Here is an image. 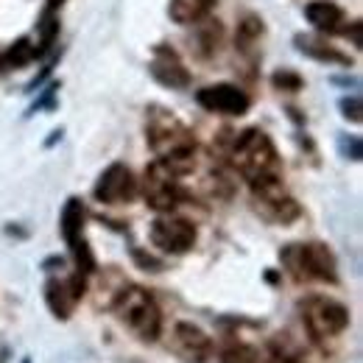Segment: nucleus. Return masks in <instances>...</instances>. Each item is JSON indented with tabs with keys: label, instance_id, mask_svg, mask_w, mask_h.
<instances>
[{
	"label": "nucleus",
	"instance_id": "nucleus-11",
	"mask_svg": "<svg viewBox=\"0 0 363 363\" xmlns=\"http://www.w3.org/2000/svg\"><path fill=\"white\" fill-rule=\"evenodd\" d=\"M171 350L184 363H207L213 355V338L193 321H179L171 335Z\"/></svg>",
	"mask_w": 363,
	"mask_h": 363
},
{
	"label": "nucleus",
	"instance_id": "nucleus-21",
	"mask_svg": "<svg viewBox=\"0 0 363 363\" xmlns=\"http://www.w3.org/2000/svg\"><path fill=\"white\" fill-rule=\"evenodd\" d=\"M269 363H305V361H302V355L285 338H274L272 350H269Z\"/></svg>",
	"mask_w": 363,
	"mask_h": 363
},
{
	"label": "nucleus",
	"instance_id": "nucleus-9",
	"mask_svg": "<svg viewBox=\"0 0 363 363\" xmlns=\"http://www.w3.org/2000/svg\"><path fill=\"white\" fill-rule=\"evenodd\" d=\"M62 235H65V243L70 246V252L76 257L79 274L95 272V257H92L90 246L84 240V204L79 199H67V204L62 210Z\"/></svg>",
	"mask_w": 363,
	"mask_h": 363
},
{
	"label": "nucleus",
	"instance_id": "nucleus-18",
	"mask_svg": "<svg viewBox=\"0 0 363 363\" xmlns=\"http://www.w3.org/2000/svg\"><path fill=\"white\" fill-rule=\"evenodd\" d=\"M260 37H263V20H257L255 14L243 17V23L238 26V50L246 56L249 53L255 56V48L260 43Z\"/></svg>",
	"mask_w": 363,
	"mask_h": 363
},
{
	"label": "nucleus",
	"instance_id": "nucleus-20",
	"mask_svg": "<svg viewBox=\"0 0 363 363\" xmlns=\"http://www.w3.org/2000/svg\"><path fill=\"white\" fill-rule=\"evenodd\" d=\"M221 363H266V358H263L260 350L252 347V344H235V347L224 350Z\"/></svg>",
	"mask_w": 363,
	"mask_h": 363
},
{
	"label": "nucleus",
	"instance_id": "nucleus-17",
	"mask_svg": "<svg viewBox=\"0 0 363 363\" xmlns=\"http://www.w3.org/2000/svg\"><path fill=\"white\" fill-rule=\"evenodd\" d=\"M296 48L305 53V56H311V59H318V62H330V65H352V59L347 56V53H341V50H335L333 45H327V43H321V40H313V37H296Z\"/></svg>",
	"mask_w": 363,
	"mask_h": 363
},
{
	"label": "nucleus",
	"instance_id": "nucleus-5",
	"mask_svg": "<svg viewBox=\"0 0 363 363\" xmlns=\"http://www.w3.org/2000/svg\"><path fill=\"white\" fill-rule=\"evenodd\" d=\"M299 311H302V321L308 333L316 341L335 338L350 327V311L330 296H308L299 302Z\"/></svg>",
	"mask_w": 363,
	"mask_h": 363
},
{
	"label": "nucleus",
	"instance_id": "nucleus-16",
	"mask_svg": "<svg viewBox=\"0 0 363 363\" xmlns=\"http://www.w3.org/2000/svg\"><path fill=\"white\" fill-rule=\"evenodd\" d=\"M216 0H171V17L179 26H193L213 11Z\"/></svg>",
	"mask_w": 363,
	"mask_h": 363
},
{
	"label": "nucleus",
	"instance_id": "nucleus-15",
	"mask_svg": "<svg viewBox=\"0 0 363 363\" xmlns=\"http://www.w3.org/2000/svg\"><path fill=\"white\" fill-rule=\"evenodd\" d=\"M305 17H308V23L316 31H324V34L341 31V23H344V11L333 0H313V3H308L305 6Z\"/></svg>",
	"mask_w": 363,
	"mask_h": 363
},
{
	"label": "nucleus",
	"instance_id": "nucleus-27",
	"mask_svg": "<svg viewBox=\"0 0 363 363\" xmlns=\"http://www.w3.org/2000/svg\"><path fill=\"white\" fill-rule=\"evenodd\" d=\"M23 363H31V361H28V358H26V361H23Z\"/></svg>",
	"mask_w": 363,
	"mask_h": 363
},
{
	"label": "nucleus",
	"instance_id": "nucleus-1",
	"mask_svg": "<svg viewBox=\"0 0 363 363\" xmlns=\"http://www.w3.org/2000/svg\"><path fill=\"white\" fill-rule=\"evenodd\" d=\"M232 165L249 184L279 179V154L274 148V140L263 129L240 132L232 145Z\"/></svg>",
	"mask_w": 363,
	"mask_h": 363
},
{
	"label": "nucleus",
	"instance_id": "nucleus-6",
	"mask_svg": "<svg viewBox=\"0 0 363 363\" xmlns=\"http://www.w3.org/2000/svg\"><path fill=\"white\" fill-rule=\"evenodd\" d=\"M143 196H145V204L157 213L177 210V204L182 201L179 174L165 160H154L143 177Z\"/></svg>",
	"mask_w": 363,
	"mask_h": 363
},
{
	"label": "nucleus",
	"instance_id": "nucleus-10",
	"mask_svg": "<svg viewBox=\"0 0 363 363\" xmlns=\"http://www.w3.org/2000/svg\"><path fill=\"white\" fill-rule=\"evenodd\" d=\"M95 201L101 204H129L137 196V179L135 174L123 162H112L92 187Z\"/></svg>",
	"mask_w": 363,
	"mask_h": 363
},
{
	"label": "nucleus",
	"instance_id": "nucleus-26",
	"mask_svg": "<svg viewBox=\"0 0 363 363\" xmlns=\"http://www.w3.org/2000/svg\"><path fill=\"white\" fill-rule=\"evenodd\" d=\"M62 3H65V0H48V9H45V11L56 14V9H62Z\"/></svg>",
	"mask_w": 363,
	"mask_h": 363
},
{
	"label": "nucleus",
	"instance_id": "nucleus-14",
	"mask_svg": "<svg viewBox=\"0 0 363 363\" xmlns=\"http://www.w3.org/2000/svg\"><path fill=\"white\" fill-rule=\"evenodd\" d=\"M151 76H154L160 84L171 87V90H182V87L190 84V73H187V67L182 65V59L177 56V50H171V48H165V45H160L157 50H154V59H151Z\"/></svg>",
	"mask_w": 363,
	"mask_h": 363
},
{
	"label": "nucleus",
	"instance_id": "nucleus-12",
	"mask_svg": "<svg viewBox=\"0 0 363 363\" xmlns=\"http://www.w3.org/2000/svg\"><path fill=\"white\" fill-rule=\"evenodd\" d=\"M196 104L216 115H243L249 112V95L235 84H210L196 92Z\"/></svg>",
	"mask_w": 363,
	"mask_h": 363
},
{
	"label": "nucleus",
	"instance_id": "nucleus-8",
	"mask_svg": "<svg viewBox=\"0 0 363 363\" xmlns=\"http://www.w3.org/2000/svg\"><path fill=\"white\" fill-rule=\"evenodd\" d=\"M148 238L151 243L165 252V255H184L196 246V227L187 221V218H179V216H160L157 221H151V229H148Z\"/></svg>",
	"mask_w": 363,
	"mask_h": 363
},
{
	"label": "nucleus",
	"instance_id": "nucleus-22",
	"mask_svg": "<svg viewBox=\"0 0 363 363\" xmlns=\"http://www.w3.org/2000/svg\"><path fill=\"white\" fill-rule=\"evenodd\" d=\"M272 84L277 90H288V92H296L302 90V79L296 76V73H291V70H282V73H274L272 76Z\"/></svg>",
	"mask_w": 363,
	"mask_h": 363
},
{
	"label": "nucleus",
	"instance_id": "nucleus-25",
	"mask_svg": "<svg viewBox=\"0 0 363 363\" xmlns=\"http://www.w3.org/2000/svg\"><path fill=\"white\" fill-rule=\"evenodd\" d=\"M352 43L355 48H361V23H352Z\"/></svg>",
	"mask_w": 363,
	"mask_h": 363
},
{
	"label": "nucleus",
	"instance_id": "nucleus-4",
	"mask_svg": "<svg viewBox=\"0 0 363 363\" xmlns=\"http://www.w3.org/2000/svg\"><path fill=\"white\" fill-rule=\"evenodd\" d=\"M145 132H148L145 137H148L157 157H174V154H184V151H196V140L190 135V129L174 112H168L162 106L148 109Z\"/></svg>",
	"mask_w": 363,
	"mask_h": 363
},
{
	"label": "nucleus",
	"instance_id": "nucleus-13",
	"mask_svg": "<svg viewBox=\"0 0 363 363\" xmlns=\"http://www.w3.org/2000/svg\"><path fill=\"white\" fill-rule=\"evenodd\" d=\"M84 274H70L67 279H48L45 282V302L56 318H70L73 308L84 296Z\"/></svg>",
	"mask_w": 363,
	"mask_h": 363
},
{
	"label": "nucleus",
	"instance_id": "nucleus-19",
	"mask_svg": "<svg viewBox=\"0 0 363 363\" xmlns=\"http://www.w3.org/2000/svg\"><path fill=\"white\" fill-rule=\"evenodd\" d=\"M37 56V48L31 45L28 40H20L14 48H9L3 56H0V70H11V67H23L26 62H31Z\"/></svg>",
	"mask_w": 363,
	"mask_h": 363
},
{
	"label": "nucleus",
	"instance_id": "nucleus-2",
	"mask_svg": "<svg viewBox=\"0 0 363 363\" xmlns=\"http://www.w3.org/2000/svg\"><path fill=\"white\" fill-rule=\"evenodd\" d=\"M112 311L118 321L132 330L140 341H157L160 333H162V313H160V305L154 302V296L140 288V285H129L123 288L115 302H112Z\"/></svg>",
	"mask_w": 363,
	"mask_h": 363
},
{
	"label": "nucleus",
	"instance_id": "nucleus-23",
	"mask_svg": "<svg viewBox=\"0 0 363 363\" xmlns=\"http://www.w3.org/2000/svg\"><path fill=\"white\" fill-rule=\"evenodd\" d=\"M338 106H341V115L347 118V121H352V123H361V98L358 95H352V98H341L338 101Z\"/></svg>",
	"mask_w": 363,
	"mask_h": 363
},
{
	"label": "nucleus",
	"instance_id": "nucleus-3",
	"mask_svg": "<svg viewBox=\"0 0 363 363\" xmlns=\"http://www.w3.org/2000/svg\"><path fill=\"white\" fill-rule=\"evenodd\" d=\"M279 260L296 282H338L335 255L324 243H291L279 252Z\"/></svg>",
	"mask_w": 363,
	"mask_h": 363
},
{
	"label": "nucleus",
	"instance_id": "nucleus-24",
	"mask_svg": "<svg viewBox=\"0 0 363 363\" xmlns=\"http://www.w3.org/2000/svg\"><path fill=\"white\" fill-rule=\"evenodd\" d=\"M338 145H341V154H344V157H347V160H355V162H358V160H361V154H363V148H361V137H341V140H338Z\"/></svg>",
	"mask_w": 363,
	"mask_h": 363
},
{
	"label": "nucleus",
	"instance_id": "nucleus-7",
	"mask_svg": "<svg viewBox=\"0 0 363 363\" xmlns=\"http://www.w3.org/2000/svg\"><path fill=\"white\" fill-rule=\"evenodd\" d=\"M252 193H255V207H257V213L266 221L285 227L294 218H299V204L285 193L282 179H269L260 182V184H252Z\"/></svg>",
	"mask_w": 363,
	"mask_h": 363
}]
</instances>
